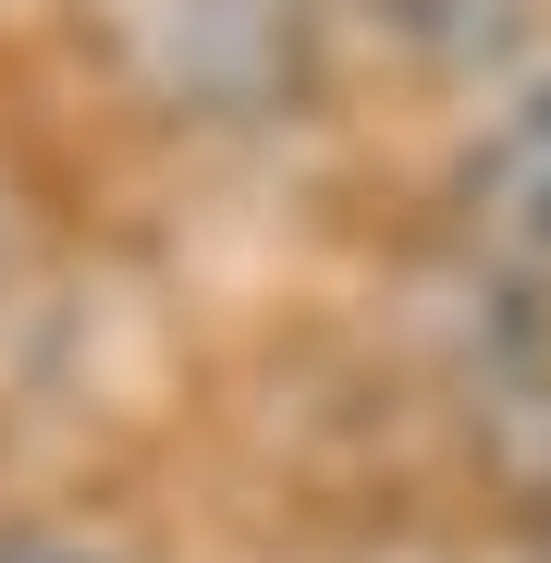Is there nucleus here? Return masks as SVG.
<instances>
[{
  "label": "nucleus",
  "mask_w": 551,
  "mask_h": 563,
  "mask_svg": "<svg viewBox=\"0 0 551 563\" xmlns=\"http://www.w3.org/2000/svg\"><path fill=\"white\" fill-rule=\"evenodd\" d=\"M0 563H111V551H86V539H62V527H13Z\"/></svg>",
  "instance_id": "obj_2"
},
{
  "label": "nucleus",
  "mask_w": 551,
  "mask_h": 563,
  "mask_svg": "<svg viewBox=\"0 0 551 563\" xmlns=\"http://www.w3.org/2000/svg\"><path fill=\"white\" fill-rule=\"evenodd\" d=\"M466 209H478L491 245L551 257V86H527V99L478 135V159H466Z\"/></svg>",
  "instance_id": "obj_1"
}]
</instances>
